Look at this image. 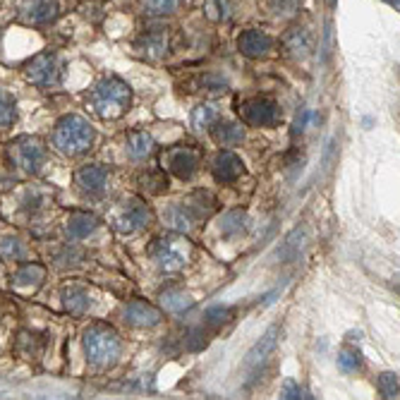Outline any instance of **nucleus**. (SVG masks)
Instances as JSON below:
<instances>
[{
    "mask_svg": "<svg viewBox=\"0 0 400 400\" xmlns=\"http://www.w3.org/2000/svg\"><path fill=\"white\" fill-rule=\"evenodd\" d=\"M89 104L94 108V113L104 120H115L120 115H125L132 106V89L128 82H123L120 77L110 75L104 80L96 82V86L91 89Z\"/></svg>",
    "mask_w": 400,
    "mask_h": 400,
    "instance_id": "obj_1",
    "label": "nucleus"
},
{
    "mask_svg": "<svg viewBox=\"0 0 400 400\" xmlns=\"http://www.w3.org/2000/svg\"><path fill=\"white\" fill-rule=\"evenodd\" d=\"M82 345H84L86 362L94 369H110L118 362L120 350H123V343H120V336L115 333V329H110L108 324H101V321L91 324L84 331Z\"/></svg>",
    "mask_w": 400,
    "mask_h": 400,
    "instance_id": "obj_2",
    "label": "nucleus"
},
{
    "mask_svg": "<svg viewBox=\"0 0 400 400\" xmlns=\"http://www.w3.org/2000/svg\"><path fill=\"white\" fill-rule=\"evenodd\" d=\"M96 130L82 115H65L58 120L53 132V146L65 156H80L94 146Z\"/></svg>",
    "mask_w": 400,
    "mask_h": 400,
    "instance_id": "obj_3",
    "label": "nucleus"
},
{
    "mask_svg": "<svg viewBox=\"0 0 400 400\" xmlns=\"http://www.w3.org/2000/svg\"><path fill=\"white\" fill-rule=\"evenodd\" d=\"M213 211V199L207 192H197L187 197L185 202H178L165 211V223L168 228L178 233H189L202 218H209Z\"/></svg>",
    "mask_w": 400,
    "mask_h": 400,
    "instance_id": "obj_4",
    "label": "nucleus"
},
{
    "mask_svg": "<svg viewBox=\"0 0 400 400\" xmlns=\"http://www.w3.org/2000/svg\"><path fill=\"white\" fill-rule=\"evenodd\" d=\"M10 156H12V163L17 165L22 173L36 175L41 170V165L46 163V146L36 137H19L14 144H10Z\"/></svg>",
    "mask_w": 400,
    "mask_h": 400,
    "instance_id": "obj_5",
    "label": "nucleus"
},
{
    "mask_svg": "<svg viewBox=\"0 0 400 400\" xmlns=\"http://www.w3.org/2000/svg\"><path fill=\"white\" fill-rule=\"evenodd\" d=\"M113 228L123 235H132V233L141 231L151 223V211L141 199H125L118 209L113 211V218H110Z\"/></svg>",
    "mask_w": 400,
    "mask_h": 400,
    "instance_id": "obj_6",
    "label": "nucleus"
},
{
    "mask_svg": "<svg viewBox=\"0 0 400 400\" xmlns=\"http://www.w3.org/2000/svg\"><path fill=\"white\" fill-rule=\"evenodd\" d=\"M237 113H240L242 123L252 125V128H273V125H278L283 118L281 106L273 99H261V96L242 101Z\"/></svg>",
    "mask_w": 400,
    "mask_h": 400,
    "instance_id": "obj_7",
    "label": "nucleus"
},
{
    "mask_svg": "<svg viewBox=\"0 0 400 400\" xmlns=\"http://www.w3.org/2000/svg\"><path fill=\"white\" fill-rule=\"evenodd\" d=\"M62 67H60V58L51 51L38 53L36 58L27 62L24 67V77H27L32 84L41 86V89H48V86H56L60 82Z\"/></svg>",
    "mask_w": 400,
    "mask_h": 400,
    "instance_id": "obj_8",
    "label": "nucleus"
},
{
    "mask_svg": "<svg viewBox=\"0 0 400 400\" xmlns=\"http://www.w3.org/2000/svg\"><path fill=\"white\" fill-rule=\"evenodd\" d=\"M151 257H154L156 266L165 273H175L180 271L185 264H187V247H185L183 240H175V237H161V240L154 242L151 247Z\"/></svg>",
    "mask_w": 400,
    "mask_h": 400,
    "instance_id": "obj_9",
    "label": "nucleus"
},
{
    "mask_svg": "<svg viewBox=\"0 0 400 400\" xmlns=\"http://www.w3.org/2000/svg\"><path fill=\"white\" fill-rule=\"evenodd\" d=\"M199 161H202V154H199L197 149H192V146H173V149H168L161 156L163 170L173 173L175 178H180V180L192 178L199 170Z\"/></svg>",
    "mask_w": 400,
    "mask_h": 400,
    "instance_id": "obj_10",
    "label": "nucleus"
},
{
    "mask_svg": "<svg viewBox=\"0 0 400 400\" xmlns=\"http://www.w3.org/2000/svg\"><path fill=\"white\" fill-rule=\"evenodd\" d=\"M60 14V0H22L19 19L24 24H51Z\"/></svg>",
    "mask_w": 400,
    "mask_h": 400,
    "instance_id": "obj_11",
    "label": "nucleus"
},
{
    "mask_svg": "<svg viewBox=\"0 0 400 400\" xmlns=\"http://www.w3.org/2000/svg\"><path fill=\"white\" fill-rule=\"evenodd\" d=\"M75 183L89 197H99L104 194L106 185H108V170L104 165H82L75 173Z\"/></svg>",
    "mask_w": 400,
    "mask_h": 400,
    "instance_id": "obj_12",
    "label": "nucleus"
},
{
    "mask_svg": "<svg viewBox=\"0 0 400 400\" xmlns=\"http://www.w3.org/2000/svg\"><path fill=\"white\" fill-rule=\"evenodd\" d=\"M237 51L245 58H264L273 51V38L259 29H247L237 36Z\"/></svg>",
    "mask_w": 400,
    "mask_h": 400,
    "instance_id": "obj_13",
    "label": "nucleus"
},
{
    "mask_svg": "<svg viewBox=\"0 0 400 400\" xmlns=\"http://www.w3.org/2000/svg\"><path fill=\"white\" fill-rule=\"evenodd\" d=\"M123 319L128 321L130 326H137V329H151V326L161 324V311L156 309L149 302L134 300L130 305H125L123 309Z\"/></svg>",
    "mask_w": 400,
    "mask_h": 400,
    "instance_id": "obj_14",
    "label": "nucleus"
},
{
    "mask_svg": "<svg viewBox=\"0 0 400 400\" xmlns=\"http://www.w3.org/2000/svg\"><path fill=\"white\" fill-rule=\"evenodd\" d=\"M134 48L144 58H149V60H158V58H163L168 53V34L163 29H151V32L141 34L137 38Z\"/></svg>",
    "mask_w": 400,
    "mask_h": 400,
    "instance_id": "obj_15",
    "label": "nucleus"
},
{
    "mask_svg": "<svg viewBox=\"0 0 400 400\" xmlns=\"http://www.w3.org/2000/svg\"><path fill=\"white\" fill-rule=\"evenodd\" d=\"M211 170H213V178H216L218 183H235V180L245 173V165H242V161L237 158L233 151H221V154L213 158Z\"/></svg>",
    "mask_w": 400,
    "mask_h": 400,
    "instance_id": "obj_16",
    "label": "nucleus"
},
{
    "mask_svg": "<svg viewBox=\"0 0 400 400\" xmlns=\"http://www.w3.org/2000/svg\"><path fill=\"white\" fill-rule=\"evenodd\" d=\"M99 226L101 223L94 213L75 211V213H70V218H67L65 231H67V237H70V240H84V237H89L91 233H96V228Z\"/></svg>",
    "mask_w": 400,
    "mask_h": 400,
    "instance_id": "obj_17",
    "label": "nucleus"
},
{
    "mask_svg": "<svg viewBox=\"0 0 400 400\" xmlns=\"http://www.w3.org/2000/svg\"><path fill=\"white\" fill-rule=\"evenodd\" d=\"M62 305L70 314L84 316L91 309V295L82 285H65L62 287Z\"/></svg>",
    "mask_w": 400,
    "mask_h": 400,
    "instance_id": "obj_18",
    "label": "nucleus"
},
{
    "mask_svg": "<svg viewBox=\"0 0 400 400\" xmlns=\"http://www.w3.org/2000/svg\"><path fill=\"white\" fill-rule=\"evenodd\" d=\"M209 130H211L218 146H237L245 139V128L240 123H233V120H216Z\"/></svg>",
    "mask_w": 400,
    "mask_h": 400,
    "instance_id": "obj_19",
    "label": "nucleus"
},
{
    "mask_svg": "<svg viewBox=\"0 0 400 400\" xmlns=\"http://www.w3.org/2000/svg\"><path fill=\"white\" fill-rule=\"evenodd\" d=\"M276 340H278V326H271V329L257 340L255 348L247 353L245 367H259L261 362H266L268 355L273 353V348H276Z\"/></svg>",
    "mask_w": 400,
    "mask_h": 400,
    "instance_id": "obj_20",
    "label": "nucleus"
},
{
    "mask_svg": "<svg viewBox=\"0 0 400 400\" xmlns=\"http://www.w3.org/2000/svg\"><path fill=\"white\" fill-rule=\"evenodd\" d=\"M218 228H221V235L223 237H231V240H235V237H242L247 231H250V216H247L245 211H240V209H233V211L223 213Z\"/></svg>",
    "mask_w": 400,
    "mask_h": 400,
    "instance_id": "obj_21",
    "label": "nucleus"
},
{
    "mask_svg": "<svg viewBox=\"0 0 400 400\" xmlns=\"http://www.w3.org/2000/svg\"><path fill=\"white\" fill-rule=\"evenodd\" d=\"M125 151H128V156L130 158H134V161L149 158L151 151H154V137H151L149 132H141V130H134V132L128 134Z\"/></svg>",
    "mask_w": 400,
    "mask_h": 400,
    "instance_id": "obj_22",
    "label": "nucleus"
},
{
    "mask_svg": "<svg viewBox=\"0 0 400 400\" xmlns=\"http://www.w3.org/2000/svg\"><path fill=\"white\" fill-rule=\"evenodd\" d=\"M46 281V268L41 264H22L17 271L12 273V285L14 287H38L41 283Z\"/></svg>",
    "mask_w": 400,
    "mask_h": 400,
    "instance_id": "obj_23",
    "label": "nucleus"
},
{
    "mask_svg": "<svg viewBox=\"0 0 400 400\" xmlns=\"http://www.w3.org/2000/svg\"><path fill=\"white\" fill-rule=\"evenodd\" d=\"M285 48L297 58H305L309 56L311 51V38L307 34V29H290L285 36Z\"/></svg>",
    "mask_w": 400,
    "mask_h": 400,
    "instance_id": "obj_24",
    "label": "nucleus"
},
{
    "mask_svg": "<svg viewBox=\"0 0 400 400\" xmlns=\"http://www.w3.org/2000/svg\"><path fill=\"white\" fill-rule=\"evenodd\" d=\"M218 120V113L213 106L209 104H202L197 106V108L192 110V118H189V125H192L194 132H204V130H209L213 123Z\"/></svg>",
    "mask_w": 400,
    "mask_h": 400,
    "instance_id": "obj_25",
    "label": "nucleus"
},
{
    "mask_svg": "<svg viewBox=\"0 0 400 400\" xmlns=\"http://www.w3.org/2000/svg\"><path fill=\"white\" fill-rule=\"evenodd\" d=\"M233 12L231 0H204V14L211 22H226Z\"/></svg>",
    "mask_w": 400,
    "mask_h": 400,
    "instance_id": "obj_26",
    "label": "nucleus"
},
{
    "mask_svg": "<svg viewBox=\"0 0 400 400\" xmlns=\"http://www.w3.org/2000/svg\"><path fill=\"white\" fill-rule=\"evenodd\" d=\"M27 257V247L17 240V237H5L0 242V259L5 261H22Z\"/></svg>",
    "mask_w": 400,
    "mask_h": 400,
    "instance_id": "obj_27",
    "label": "nucleus"
},
{
    "mask_svg": "<svg viewBox=\"0 0 400 400\" xmlns=\"http://www.w3.org/2000/svg\"><path fill=\"white\" fill-rule=\"evenodd\" d=\"M161 302H163V307L168 311H178V314L187 309V307H192V300L180 290H165L163 295H161Z\"/></svg>",
    "mask_w": 400,
    "mask_h": 400,
    "instance_id": "obj_28",
    "label": "nucleus"
},
{
    "mask_svg": "<svg viewBox=\"0 0 400 400\" xmlns=\"http://www.w3.org/2000/svg\"><path fill=\"white\" fill-rule=\"evenodd\" d=\"M14 118H17V104H14V96L0 89V128L12 125Z\"/></svg>",
    "mask_w": 400,
    "mask_h": 400,
    "instance_id": "obj_29",
    "label": "nucleus"
},
{
    "mask_svg": "<svg viewBox=\"0 0 400 400\" xmlns=\"http://www.w3.org/2000/svg\"><path fill=\"white\" fill-rule=\"evenodd\" d=\"M17 348L27 360H32V357L36 360L38 355H41V350H43V340L38 338V336H34V333H22L19 336Z\"/></svg>",
    "mask_w": 400,
    "mask_h": 400,
    "instance_id": "obj_30",
    "label": "nucleus"
},
{
    "mask_svg": "<svg viewBox=\"0 0 400 400\" xmlns=\"http://www.w3.org/2000/svg\"><path fill=\"white\" fill-rule=\"evenodd\" d=\"M302 237H305V233L297 228V231H292L290 235H287V240L283 242V247L278 250V257H281L283 261H290L295 259V255L300 252V245H302Z\"/></svg>",
    "mask_w": 400,
    "mask_h": 400,
    "instance_id": "obj_31",
    "label": "nucleus"
},
{
    "mask_svg": "<svg viewBox=\"0 0 400 400\" xmlns=\"http://www.w3.org/2000/svg\"><path fill=\"white\" fill-rule=\"evenodd\" d=\"M302 8V0H268V10L276 17H292Z\"/></svg>",
    "mask_w": 400,
    "mask_h": 400,
    "instance_id": "obj_32",
    "label": "nucleus"
},
{
    "mask_svg": "<svg viewBox=\"0 0 400 400\" xmlns=\"http://www.w3.org/2000/svg\"><path fill=\"white\" fill-rule=\"evenodd\" d=\"M199 84H202V89L209 91V94H226L228 91V80L221 75H204L202 80H199Z\"/></svg>",
    "mask_w": 400,
    "mask_h": 400,
    "instance_id": "obj_33",
    "label": "nucleus"
},
{
    "mask_svg": "<svg viewBox=\"0 0 400 400\" xmlns=\"http://www.w3.org/2000/svg\"><path fill=\"white\" fill-rule=\"evenodd\" d=\"M146 12L158 14V17H165V14H173L175 8H178V0H144Z\"/></svg>",
    "mask_w": 400,
    "mask_h": 400,
    "instance_id": "obj_34",
    "label": "nucleus"
},
{
    "mask_svg": "<svg viewBox=\"0 0 400 400\" xmlns=\"http://www.w3.org/2000/svg\"><path fill=\"white\" fill-rule=\"evenodd\" d=\"M377 384H379V391H381L384 398H398V377L396 374H391V372L381 374Z\"/></svg>",
    "mask_w": 400,
    "mask_h": 400,
    "instance_id": "obj_35",
    "label": "nucleus"
},
{
    "mask_svg": "<svg viewBox=\"0 0 400 400\" xmlns=\"http://www.w3.org/2000/svg\"><path fill=\"white\" fill-rule=\"evenodd\" d=\"M144 187L149 189L151 194H161L168 189V178H163V173H146Z\"/></svg>",
    "mask_w": 400,
    "mask_h": 400,
    "instance_id": "obj_36",
    "label": "nucleus"
},
{
    "mask_svg": "<svg viewBox=\"0 0 400 400\" xmlns=\"http://www.w3.org/2000/svg\"><path fill=\"white\" fill-rule=\"evenodd\" d=\"M360 355L357 353H340L338 355V367L343 369V372H357L360 369Z\"/></svg>",
    "mask_w": 400,
    "mask_h": 400,
    "instance_id": "obj_37",
    "label": "nucleus"
},
{
    "mask_svg": "<svg viewBox=\"0 0 400 400\" xmlns=\"http://www.w3.org/2000/svg\"><path fill=\"white\" fill-rule=\"evenodd\" d=\"M231 319V309L228 307H213V309L207 311V324L211 326H221Z\"/></svg>",
    "mask_w": 400,
    "mask_h": 400,
    "instance_id": "obj_38",
    "label": "nucleus"
},
{
    "mask_svg": "<svg viewBox=\"0 0 400 400\" xmlns=\"http://www.w3.org/2000/svg\"><path fill=\"white\" fill-rule=\"evenodd\" d=\"M58 266H67V264H77V259H80V250L77 247H62L60 252H58Z\"/></svg>",
    "mask_w": 400,
    "mask_h": 400,
    "instance_id": "obj_39",
    "label": "nucleus"
},
{
    "mask_svg": "<svg viewBox=\"0 0 400 400\" xmlns=\"http://www.w3.org/2000/svg\"><path fill=\"white\" fill-rule=\"evenodd\" d=\"M281 396H283V398H309V396H307L305 391H302L300 386H297L295 381H285V384H283V391H281Z\"/></svg>",
    "mask_w": 400,
    "mask_h": 400,
    "instance_id": "obj_40",
    "label": "nucleus"
},
{
    "mask_svg": "<svg viewBox=\"0 0 400 400\" xmlns=\"http://www.w3.org/2000/svg\"><path fill=\"white\" fill-rule=\"evenodd\" d=\"M187 348L189 350H199V348H207V336L202 331H192L187 338Z\"/></svg>",
    "mask_w": 400,
    "mask_h": 400,
    "instance_id": "obj_41",
    "label": "nucleus"
},
{
    "mask_svg": "<svg viewBox=\"0 0 400 400\" xmlns=\"http://www.w3.org/2000/svg\"><path fill=\"white\" fill-rule=\"evenodd\" d=\"M307 118H309V113H307V110H302V118H297V123H295V134H297V132H302V130H305V125H307Z\"/></svg>",
    "mask_w": 400,
    "mask_h": 400,
    "instance_id": "obj_42",
    "label": "nucleus"
},
{
    "mask_svg": "<svg viewBox=\"0 0 400 400\" xmlns=\"http://www.w3.org/2000/svg\"><path fill=\"white\" fill-rule=\"evenodd\" d=\"M329 3V8H336V0H326Z\"/></svg>",
    "mask_w": 400,
    "mask_h": 400,
    "instance_id": "obj_43",
    "label": "nucleus"
}]
</instances>
